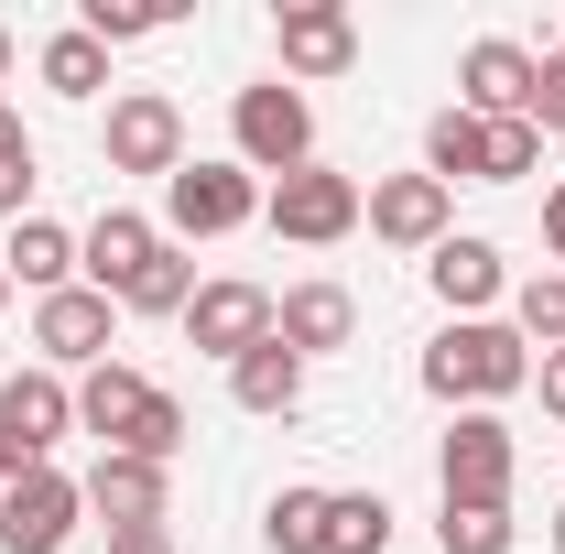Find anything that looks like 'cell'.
<instances>
[{
  "instance_id": "6da1fadb",
  "label": "cell",
  "mask_w": 565,
  "mask_h": 554,
  "mask_svg": "<svg viewBox=\"0 0 565 554\" xmlns=\"http://www.w3.org/2000/svg\"><path fill=\"white\" fill-rule=\"evenodd\" d=\"M424 392L457 403V414H490V403H511V392H533L522 327H500V316H446V338L424 348Z\"/></svg>"
},
{
  "instance_id": "7a4b0ae2",
  "label": "cell",
  "mask_w": 565,
  "mask_h": 554,
  "mask_svg": "<svg viewBox=\"0 0 565 554\" xmlns=\"http://www.w3.org/2000/svg\"><path fill=\"white\" fill-rule=\"evenodd\" d=\"M228 163H250L262 185L305 174V163H316V98H305V87H282V76L239 87V98H228Z\"/></svg>"
},
{
  "instance_id": "3957f363",
  "label": "cell",
  "mask_w": 565,
  "mask_h": 554,
  "mask_svg": "<svg viewBox=\"0 0 565 554\" xmlns=\"http://www.w3.org/2000/svg\"><path fill=\"white\" fill-rule=\"evenodd\" d=\"M66 435H76V381L66 370H11V381H0V479L55 468Z\"/></svg>"
},
{
  "instance_id": "277c9868",
  "label": "cell",
  "mask_w": 565,
  "mask_h": 554,
  "mask_svg": "<svg viewBox=\"0 0 565 554\" xmlns=\"http://www.w3.org/2000/svg\"><path fill=\"white\" fill-rule=\"evenodd\" d=\"M511 468H522V446H511V424H500V414H457V424H446V446H435V489H446V511H511Z\"/></svg>"
},
{
  "instance_id": "5b68a950",
  "label": "cell",
  "mask_w": 565,
  "mask_h": 554,
  "mask_svg": "<svg viewBox=\"0 0 565 554\" xmlns=\"http://www.w3.org/2000/svg\"><path fill=\"white\" fill-rule=\"evenodd\" d=\"M262 196L273 185L250 163H185V174H163V239H228L262 217Z\"/></svg>"
},
{
  "instance_id": "8992f818",
  "label": "cell",
  "mask_w": 565,
  "mask_h": 554,
  "mask_svg": "<svg viewBox=\"0 0 565 554\" xmlns=\"http://www.w3.org/2000/svg\"><path fill=\"white\" fill-rule=\"evenodd\" d=\"M359 207H370V185L338 174V163H305V174H282L273 196H262V228L294 239V251H327V239H349Z\"/></svg>"
},
{
  "instance_id": "52a82bcc",
  "label": "cell",
  "mask_w": 565,
  "mask_h": 554,
  "mask_svg": "<svg viewBox=\"0 0 565 554\" xmlns=\"http://www.w3.org/2000/svg\"><path fill=\"white\" fill-rule=\"evenodd\" d=\"M98 163L109 174H185V109L163 87H120L98 120Z\"/></svg>"
},
{
  "instance_id": "ba28073f",
  "label": "cell",
  "mask_w": 565,
  "mask_h": 554,
  "mask_svg": "<svg viewBox=\"0 0 565 554\" xmlns=\"http://www.w3.org/2000/svg\"><path fill=\"white\" fill-rule=\"evenodd\" d=\"M87 522V489L66 468H33V479H0V554H66Z\"/></svg>"
},
{
  "instance_id": "9c48e42d",
  "label": "cell",
  "mask_w": 565,
  "mask_h": 554,
  "mask_svg": "<svg viewBox=\"0 0 565 554\" xmlns=\"http://www.w3.org/2000/svg\"><path fill=\"white\" fill-rule=\"evenodd\" d=\"M152 262H163V228L131 217V207H98L87 228H76V283H87V294H109V305H120Z\"/></svg>"
},
{
  "instance_id": "30bf717a",
  "label": "cell",
  "mask_w": 565,
  "mask_h": 554,
  "mask_svg": "<svg viewBox=\"0 0 565 554\" xmlns=\"http://www.w3.org/2000/svg\"><path fill=\"white\" fill-rule=\"evenodd\" d=\"M174 327L228 370V359H250V348L273 338V294H262V283H239V273H228V283H196V305H185Z\"/></svg>"
},
{
  "instance_id": "8fae6325",
  "label": "cell",
  "mask_w": 565,
  "mask_h": 554,
  "mask_svg": "<svg viewBox=\"0 0 565 554\" xmlns=\"http://www.w3.org/2000/svg\"><path fill=\"white\" fill-rule=\"evenodd\" d=\"M109 338H120V305H109V294H87V283H66V294H44V305H33V348H44V370H98Z\"/></svg>"
},
{
  "instance_id": "7c38bea8",
  "label": "cell",
  "mask_w": 565,
  "mask_h": 554,
  "mask_svg": "<svg viewBox=\"0 0 565 554\" xmlns=\"http://www.w3.org/2000/svg\"><path fill=\"white\" fill-rule=\"evenodd\" d=\"M359 217H370V239H392V251H435V239H457V185H435V174H381Z\"/></svg>"
},
{
  "instance_id": "4fadbf2b",
  "label": "cell",
  "mask_w": 565,
  "mask_h": 554,
  "mask_svg": "<svg viewBox=\"0 0 565 554\" xmlns=\"http://www.w3.org/2000/svg\"><path fill=\"white\" fill-rule=\"evenodd\" d=\"M76 489H87V522L98 533H163V511H174V479L152 457H98Z\"/></svg>"
},
{
  "instance_id": "5bb4252c",
  "label": "cell",
  "mask_w": 565,
  "mask_h": 554,
  "mask_svg": "<svg viewBox=\"0 0 565 554\" xmlns=\"http://www.w3.org/2000/svg\"><path fill=\"white\" fill-rule=\"evenodd\" d=\"M457 109H468V120H522V109H533V44L479 33V44L457 55Z\"/></svg>"
},
{
  "instance_id": "9a60e30c",
  "label": "cell",
  "mask_w": 565,
  "mask_h": 554,
  "mask_svg": "<svg viewBox=\"0 0 565 554\" xmlns=\"http://www.w3.org/2000/svg\"><path fill=\"white\" fill-rule=\"evenodd\" d=\"M424 283H435V305H446V316H490L500 294H511V262H500V239L457 228V239H435V251H424Z\"/></svg>"
},
{
  "instance_id": "2e32d148",
  "label": "cell",
  "mask_w": 565,
  "mask_h": 554,
  "mask_svg": "<svg viewBox=\"0 0 565 554\" xmlns=\"http://www.w3.org/2000/svg\"><path fill=\"white\" fill-rule=\"evenodd\" d=\"M349 66H359L349 0H282V87L294 76H349Z\"/></svg>"
},
{
  "instance_id": "e0dca14e",
  "label": "cell",
  "mask_w": 565,
  "mask_h": 554,
  "mask_svg": "<svg viewBox=\"0 0 565 554\" xmlns=\"http://www.w3.org/2000/svg\"><path fill=\"white\" fill-rule=\"evenodd\" d=\"M152 392H163V381H141L131 359H98V370L76 381V435H98V457H120L141 435V414H152Z\"/></svg>"
},
{
  "instance_id": "ac0fdd59",
  "label": "cell",
  "mask_w": 565,
  "mask_h": 554,
  "mask_svg": "<svg viewBox=\"0 0 565 554\" xmlns=\"http://www.w3.org/2000/svg\"><path fill=\"white\" fill-rule=\"evenodd\" d=\"M273 338L294 348V359H327V348H349V338H359L349 283H294V294H273Z\"/></svg>"
},
{
  "instance_id": "d6986e66",
  "label": "cell",
  "mask_w": 565,
  "mask_h": 554,
  "mask_svg": "<svg viewBox=\"0 0 565 554\" xmlns=\"http://www.w3.org/2000/svg\"><path fill=\"white\" fill-rule=\"evenodd\" d=\"M228 403H239V414H262V424H282L294 403H305V359H294L282 338H262L250 359H228Z\"/></svg>"
},
{
  "instance_id": "ffe728a7",
  "label": "cell",
  "mask_w": 565,
  "mask_h": 554,
  "mask_svg": "<svg viewBox=\"0 0 565 554\" xmlns=\"http://www.w3.org/2000/svg\"><path fill=\"white\" fill-rule=\"evenodd\" d=\"M0 273L33 283V305H44V294H66V283H76V228H55V217H22V228H11V251H0Z\"/></svg>"
},
{
  "instance_id": "44dd1931",
  "label": "cell",
  "mask_w": 565,
  "mask_h": 554,
  "mask_svg": "<svg viewBox=\"0 0 565 554\" xmlns=\"http://www.w3.org/2000/svg\"><path fill=\"white\" fill-rule=\"evenodd\" d=\"M424 174H435V185H479V174H490V120H468V109L446 98V109L424 120Z\"/></svg>"
},
{
  "instance_id": "7402d4cb",
  "label": "cell",
  "mask_w": 565,
  "mask_h": 554,
  "mask_svg": "<svg viewBox=\"0 0 565 554\" xmlns=\"http://www.w3.org/2000/svg\"><path fill=\"white\" fill-rule=\"evenodd\" d=\"M33 76H44L55 98H98V87H109V44H98L87 22H66V33H44V55H33Z\"/></svg>"
},
{
  "instance_id": "603a6c76",
  "label": "cell",
  "mask_w": 565,
  "mask_h": 554,
  "mask_svg": "<svg viewBox=\"0 0 565 554\" xmlns=\"http://www.w3.org/2000/svg\"><path fill=\"white\" fill-rule=\"evenodd\" d=\"M327 554H392V500L381 489H327Z\"/></svg>"
},
{
  "instance_id": "cb8c5ba5",
  "label": "cell",
  "mask_w": 565,
  "mask_h": 554,
  "mask_svg": "<svg viewBox=\"0 0 565 554\" xmlns=\"http://www.w3.org/2000/svg\"><path fill=\"white\" fill-rule=\"evenodd\" d=\"M262 544H273V554H327V489H273Z\"/></svg>"
},
{
  "instance_id": "d4e9b609",
  "label": "cell",
  "mask_w": 565,
  "mask_h": 554,
  "mask_svg": "<svg viewBox=\"0 0 565 554\" xmlns=\"http://www.w3.org/2000/svg\"><path fill=\"white\" fill-rule=\"evenodd\" d=\"M185 305H196V262H185V251L163 239V262H152L131 294H120V316H185Z\"/></svg>"
},
{
  "instance_id": "484cf974",
  "label": "cell",
  "mask_w": 565,
  "mask_h": 554,
  "mask_svg": "<svg viewBox=\"0 0 565 554\" xmlns=\"http://www.w3.org/2000/svg\"><path fill=\"white\" fill-rule=\"evenodd\" d=\"M511 327H522V348H565V273L511 283Z\"/></svg>"
},
{
  "instance_id": "4316f807",
  "label": "cell",
  "mask_w": 565,
  "mask_h": 554,
  "mask_svg": "<svg viewBox=\"0 0 565 554\" xmlns=\"http://www.w3.org/2000/svg\"><path fill=\"white\" fill-rule=\"evenodd\" d=\"M76 22H87L98 44H141V33H163V22H174V0H87Z\"/></svg>"
},
{
  "instance_id": "83f0119b",
  "label": "cell",
  "mask_w": 565,
  "mask_h": 554,
  "mask_svg": "<svg viewBox=\"0 0 565 554\" xmlns=\"http://www.w3.org/2000/svg\"><path fill=\"white\" fill-rule=\"evenodd\" d=\"M533 163H544V131H533V120H490V174H479V185H522Z\"/></svg>"
},
{
  "instance_id": "f1b7e54d",
  "label": "cell",
  "mask_w": 565,
  "mask_h": 554,
  "mask_svg": "<svg viewBox=\"0 0 565 554\" xmlns=\"http://www.w3.org/2000/svg\"><path fill=\"white\" fill-rule=\"evenodd\" d=\"M435 544L446 554H511V511H446Z\"/></svg>"
},
{
  "instance_id": "f546056e",
  "label": "cell",
  "mask_w": 565,
  "mask_h": 554,
  "mask_svg": "<svg viewBox=\"0 0 565 554\" xmlns=\"http://www.w3.org/2000/svg\"><path fill=\"white\" fill-rule=\"evenodd\" d=\"M174 446H185V403H174V392H152V414H141V435L120 446V457H152V468H174Z\"/></svg>"
},
{
  "instance_id": "4dcf8cb0",
  "label": "cell",
  "mask_w": 565,
  "mask_h": 554,
  "mask_svg": "<svg viewBox=\"0 0 565 554\" xmlns=\"http://www.w3.org/2000/svg\"><path fill=\"white\" fill-rule=\"evenodd\" d=\"M533 131H565V44H544L533 55V109H522Z\"/></svg>"
},
{
  "instance_id": "1f68e13d",
  "label": "cell",
  "mask_w": 565,
  "mask_h": 554,
  "mask_svg": "<svg viewBox=\"0 0 565 554\" xmlns=\"http://www.w3.org/2000/svg\"><path fill=\"white\" fill-rule=\"evenodd\" d=\"M0 217H11V228L33 217V163H0Z\"/></svg>"
},
{
  "instance_id": "d6a6232c",
  "label": "cell",
  "mask_w": 565,
  "mask_h": 554,
  "mask_svg": "<svg viewBox=\"0 0 565 554\" xmlns=\"http://www.w3.org/2000/svg\"><path fill=\"white\" fill-rule=\"evenodd\" d=\"M533 392H544V414L565 424V348H544V359H533Z\"/></svg>"
},
{
  "instance_id": "836d02e7",
  "label": "cell",
  "mask_w": 565,
  "mask_h": 554,
  "mask_svg": "<svg viewBox=\"0 0 565 554\" xmlns=\"http://www.w3.org/2000/svg\"><path fill=\"white\" fill-rule=\"evenodd\" d=\"M544 262L565 273V185H544Z\"/></svg>"
},
{
  "instance_id": "e575fe53",
  "label": "cell",
  "mask_w": 565,
  "mask_h": 554,
  "mask_svg": "<svg viewBox=\"0 0 565 554\" xmlns=\"http://www.w3.org/2000/svg\"><path fill=\"white\" fill-rule=\"evenodd\" d=\"M0 163H33V131H22V109H0Z\"/></svg>"
},
{
  "instance_id": "d590c367",
  "label": "cell",
  "mask_w": 565,
  "mask_h": 554,
  "mask_svg": "<svg viewBox=\"0 0 565 554\" xmlns=\"http://www.w3.org/2000/svg\"><path fill=\"white\" fill-rule=\"evenodd\" d=\"M109 554H174V533H109Z\"/></svg>"
},
{
  "instance_id": "8d00e7d4",
  "label": "cell",
  "mask_w": 565,
  "mask_h": 554,
  "mask_svg": "<svg viewBox=\"0 0 565 554\" xmlns=\"http://www.w3.org/2000/svg\"><path fill=\"white\" fill-rule=\"evenodd\" d=\"M544 533H555V554H565V500H555V522H544Z\"/></svg>"
},
{
  "instance_id": "74e56055",
  "label": "cell",
  "mask_w": 565,
  "mask_h": 554,
  "mask_svg": "<svg viewBox=\"0 0 565 554\" xmlns=\"http://www.w3.org/2000/svg\"><path fill=\"white\" fill-rule=\"evenodd\" d=\"M0 87H11V33H0Z\"/></svg>"
},
{
  "instance_id": "f35d334b",
  "label": "cell",
  "mask_w": 565,
  "mask_h": 554,
  "mask_svg": "<svg viewBox=\"0 0 565 554\" xmlns=\"http://www.w3.org/2000/svg\"><path fill=\"white\" fill-rule=\"evenodd\" d=\"M0 305H11V273H0Z\"/></svg>"
}]
</instances>
